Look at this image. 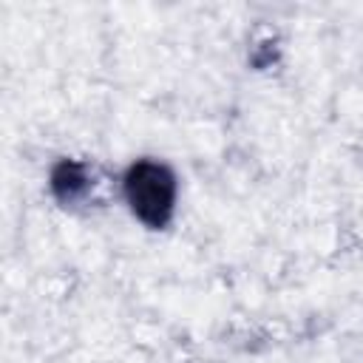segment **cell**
I'll return each mask as SVG.
<instances>
[{
    "mask_svg": "<svg viewBox=\"0 0 363 363\" xmlns=\"http://www.w3.org/2000/svg\"><path fill=\"white\" fill-rule=\"evenodd\" d=\"M176 173L159 159H136L122 176V193L130 213L150 230L170 224L176 213Z\"/></svg>",
    "mask_w": 363,
    "mask_h": 363,
    "instance_id": "6da1fadb",
    "label": "cell"
},
{
    "mask_svg": "<svg viewBox=\"0 0 363 363\" xmlns=\"http://www.w3.org/2000/svg\"><path fill=\"white\" fill-rule=\"evenodd\" d=\"M88 187H91V182H88V167L85 164H79L74 159H62V162L54 164V170H51V193L62 204L77 201Z\"/></svg>",
    "mask_w": 363,
    "mask_h": 363,
    "instance_id": "7a4b0ae2",
    "label": "cell"
}]
</instances>
